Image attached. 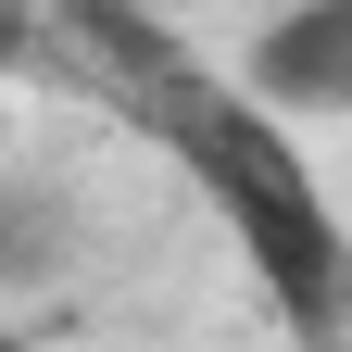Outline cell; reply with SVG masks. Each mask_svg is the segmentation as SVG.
<instances>
[{
    "label": "cell",
    "mask_w": 352,
    "mask_h": 352,
    "mask_svg": "<svg viewBox=\"0 0 352 352\" xmlns=\"http://www.w3.org/2000/svg\"><path fill=\"white\" fill-rule=\"evenodd\" d=\"M88 38L126 51V88H139V113L164 126V151L214 189V214H227L239 252L264 264V289L289 302V327L327 352V327H340V214L315 189V164L289 151V126L264 101H239V88H214L164 25L126 13V0H88Z\"/></svg>",
    "instance_id": "1"
},
{
    "label": "cell",
    "mask_w": 352,
    "mask_h": 352,
    "mask_svg": "<svg viewBox=\"0 0 352 352\" xmlns=\"http://www.w3.org/2000/svg\"><path fill=\"white\" fill-rule=\"evenodd\" d=\"M239 101H264V113H340L352 101V0H289V13L252 38Z\"/></svg>",
    "instance_id": "2"
},
{
    "label": "cell",
    "mask_w": 352,
    "mask_h": 352,
    "mask_svg": "<svg viewBox=\"0 0 352 352\" xmlns=\"http://www.w3.org/2000/svg\"><path fill=\"white\" fill-rule=\"evenodd\" d=\"M63 264V214L38 201V189H0V289L13 277H51Z\"/></svg>",
    "instance_id": "3"
},
{
    "label": "cell",
    "mask_w": 352,
    "mask_h": 352,
    "mask_svg": "<svg viewBox=\"0 0 352 352\" xmlns=\"http://www.w3.org/2000/svg\"><path fill=\"white\" fill-rule=\"evenodd\" d=\"M0 352H25V340H13V327H0Z\"/></svg>",
    "instance_id": "4"
}]
</instances>
